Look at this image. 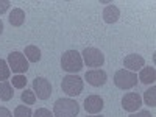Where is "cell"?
Segmentation results:
<instances>
[{"label":"cell","mask_w":156,"mask_h":117,"mask_svg":"<svg viewBox=\"0 0 156 117\" xmlns=\"http://www.w3.org/2000/svg\"><path fill=\"white\" fill-rule=\"evenodd\" d=\"M80 105L72 98H59L53 105V117H76Z\"/></svg>","instance_id":"6da1fadb"},{"label":"cell","mask_w":156,"mask_h":117,"mask_svg":"<svg viewBox=\"0 0 156 117\" xmlns=\"http://www.w3.org/2000/svg\"><path fill=\"white\" fill-rule=\"evenodd\" d=\"M61 67L67 73H76L83 69V58L81 53H78L76 50H67L64 51L61 56Z\"/></svg>","instance_id":"7a4b0ae2"},{"label":"cell","mask_w":156,"mask_h":117,"mask_svg":"<svg viewBox=\"0 0 156 117\" xmlns=\"http://www.w3.org/2000/svg\"><path fill=\"white\" fill-rule=\"evenodd\" d=\"M61 87L69 97H75V95H80L83 92L84 83H83V78H80L78 75L69 73V75H66L62 78Z\"/></svg>","instance_id":"3957f363"},{"label":"cell","mask_w":156,"mask_h":117,"mask_svg":"<svg viewBox=\"0 0 156 117\" xmlns=\"http://www.w3.org/2000/svg\"><path fill=\"white\" fill-rule=\"evenodd\" d=\"M114 84L119 89H133L137 84V73L129 72L126 69H120L114 73Z\"/></svg>","instance_id":"277c9868"},{"label":"cell","mask_w":156,"mask_h":117,"mask_svg":"<svg viewBox=\"0 0 156 117\" xmlns=\"http://www.w3.org/2000/svg\"><path fill=\"white\" fill-rule=\"evenodd\" d=\"M83 62L87 67H101L105 64V55L103 51L95 47H86L81 53Z\"/></svg>","instance_id":"5b68a950"},{"label":"cell","mask_w":156,"mask_h":117,"mask_svg":"<svg viewBox=\"0 0 156 117\" xmlns=\"http://www.w3.org/2000/svg\"><path fill=\"white\" fill-rule=\"evenodd\" d=\"M8 66H9V70H12L14 73H25L28 70V59L25 58L23 53L20 51H11L8 55Z\"/></svg>","instance_id":"8992f818"},{"label":"cell","mask_w":156,"mask_h":117,"mask_svg":"<svg viewBox=\"0 0 156 117\" xmlns=\"http://www.w3.org/2000/svg\"><path fill=\"white\" fill-rule=\"evenodd\" d=\"M33 92L37 95L39 100H47L51 95V84L47 78L37 76L33 80Z\"/></svg>","instance_id":"52a82bcc"},{"label":"cell","mask_w":156,"mask_h":117,"mask_svg":"<svg viewBox=\"0 0 156 117\" xmlns=\"http://www.w3.org/2000/svg\"><path fill=\"white\" fill-rule=\"evenodd\" d=\"M142 106V97L137 92H128L122 98V108L128 112H136Z\"/></svg>","instance_id":"ba28073f"},{"label":"cell","mask_w":156,"mask_h":117,"mask_svg":"<svg viewBox=\"0 0 156 117\" xmlns=\"http://www.w3.org/2000/svg\"><path fill=\"white\" fill-rule=\"evenodd\" d=\"M84 80L94 87H100L108 81V75L105 70L101 69H92V70H87L84 75Z\"/></svg>","instance_id":"9c48e42d"},{"label":"cell","mask_w":156,"mask_h":117,"mask_svg":"<svg viewBox=\"0 0 156 117\" xmlns=\"http://www.w3.org/2000/svg\"><path fill=\"white\" fill-rule=\"evenodd\" d=\"M123 66H125L126 70L136 73L137 70H140L142 67L145 66V59H144V56H140V55H137V53H131V55H126V56H125Z\"/></svg>","instance_id":"30bf717a"},{"label":"cell","mask_w":156,"mask_h":117,"mask_svg":"<svg viewBox=\"0 0 156 117\" xmlns=\"http://www.w3.org/2000/svg\"><path fill=\"white\" fill-rule=\"evenodd\" d=\"M103 108H105V103H103V98L100 95H87L84 98V109L89 114H97L100 112Z\"/></svg>","instance_id":"8fae6325"},{"label":"cell","mask_w":156,"mask_h":117,"mask_svg":"<svg viewBox=\"0 0 156 117\" xmlns=\"http://www.w3.org/2000/svg\"><path fill=\"white\" fill-rule=\"evenodd\" d=\"M137 80L140 83H144V84H153L156 81V69L154 67H142L140 72H139V76H137Z\"/></svg>","instance_id":"7c38bea8"},{"label":"cell","mask_w":156,"mask_h":117,"mask_svg":"<svg viewBox=\"0 0 156 117\" xmlns=\"http://www.w3.org/2000/svg\"><path fill=\"white\" fill-rule=\"evenodd\" d=\"M120 17V9L115 5H108L105 9H103V20L106 23H115Z\"/></svg>","instance_id":"4fadbf2b"},{"label":"cell","mask_w":156,"mask_h":117,"mask_svg":"<svg viewBox=\"0 0 156 117\" xmlns=\"http://www.w3.org/2000/svg\"><path fill=\"white\" fill-rule=\"evenodd\" d=\"M8 20H9V23L12 25V27H22L23 22H25V12H23V9L14 8V9L9 12Z\"/></svg>","instance_id":"5bb4252c"},{"label":"cell","mask_w":156,"mask_h":117,"mask_svg":"<svg viewBox=\"0 0 156 117\" xmlns=\"http://www.w3.org/2000/svg\"><path fill=\"white\" fill-rule=\"evenodd\" d=\"M12 97H14L12 86L8 81H0V100L2 101H9Z\"/></svg>","instance_id":"9a60e30c"},{"label":"cell","mask_w":156,"mask_h":117,"mask_svg":"<svg viewBox=\"0 0 156 117\" xmlns=\"http://www.w3.org/2000/svg\"><path fill=\"white\" fill-rule=\"evenodd\" d=\"M23 55L30 62H37L39 59H41V50H39L36 45H27Z\"/></svg>","instance_id":"2e32d148"},{"label":"cell","mask_w":156,"mask_h":117,"mask_svg":"<svg viewBox=\"0 0 156 117\" xmlns=\"http://www.w3.org/2000/svg\"><path fill=\"white\" fill-rule=\"evenodd\" d=\"M144 101H145V105H148L150 108L156 106V87L154 86H151L150 89H147L144 92Z\"/></svg>","instance_id":"e0dca14e"},{"label":"cell","mask_w":156,"mask_h":117,"mask_svg":"<svg viewBox=\"0 0 156 117\" xmlns=\"http://www.w3.org/2000/svg\"><path fill=\"white\" fill-rule=\"evenodd\" d=\"M14 117H33V111H31L30 106L19 105L14 109Z\"/></svg>","instance_id":"ac0fdd59"},{"label":"cell","mask_w":156,"mask_h":117,"mask_svg":"<svg viewBox=\"0 0 156 117\" xmlns=\"http://www.w3.org/2000/svg\"><path fill=\"white\" fill-rule=\"evenodd\" d=\"M22 101L25 103V105H34V101H36V94L33 92L31 89H25L22 95H20Z\"/></svg>","instance_id":"d6986e66"},{"label":"cell","mask_w":156,"mask_h":117,"mask_svg":"<svg viewBox=\"0 0 156 117\" xmlns=\"http://www.w3.org/2000/svg\"><path fill=\"white\" fill-rule=\"evenodd\" d=\"M9 66H8V62L5 59H0V81H6L8 78H9Z\"/></svg>","instance_id":"ffe728a7"},{"label":"cell","mask_w":156,"mask_h":117,"mask_svg":"<svg viewBox=\"0 0 156 117\" xmlns=\"http://www.w3.org/2000/svg\"><path fill=\"white\" fill-rule=\"evenodd\" d=\"M12 87H16V89H23L25 86H27V78H25V75H14L12 76Z\"/></svg>","instance_id":"44dd1931"},{"label":"cell","mask_w":156,"mask_h":117,"mask_svg":"<svg viewBox=\"0 0 156 117\" xmlns=\"http://www.w3.org/2000/svg\"><path fill=\"white\" fill-rule=\"evenodd\" d=\"M33 117H53V112H50V111L45 109V108H37V109L33 112Z\"/></svg>","instance_id":"7402d4cb"},{"label":"cell","mask_w":156,"mask_h":117,"mask_svg":"<svg viewBox=\"0 0 156 117\" xmlns=\"http://www.w3.org/2000/svg\"><path fill=\"white\" fill-rule=\"evenodd\" d=\"M9 6H11V2H9V0H0V14L6 12Z\"/></svg>","instance_id":"603a6c76"},{"label":"cell","mask_w":156,"mask_h":117,"mask_svg":"<svg viewBox=\"0 0 156 117\" xmlns=\"http://www.w3.org/2000/svg\"><path fill=\"white\" fill-rule=\"evenodd\" d=\"M129 117H153V114H150V111H139L136 114H131Z\"/></svg>","instance_id":"cb8c5ba5"},{"label":"cell","mask_w":156,"mask_h":117,"mask_svg":"<svg viewBox=\"0 0 156 117\" xmlns=\"http://www.w3.org/2000/svg\"><path fill=\"white\" fill-rule=\"evenodd\" d=\"M0 117H12V114H11V111L8 109V108H0Z\"/></svg>","instance_id":"d4e9b609"},{"label":"cell","mask_w":156,"mask_h":117,"mask_svg":"<svg viewBox=\"0 0 156 117\" xmlns=\"http://www.w3.org/2000/svg\"><path fill=\"white\" fill-rule=\"evenodd\" d=\"M3 33V22H2V19H0V34Z\"/></svg>","instance_id":"484cf974"},{"label":"cell","mask_w":156,"mask_h":117,"mask_svg":"<svg viewBox=\"0 0 156 117\" xmlns=\"http://www.w3.org/2000/svg\"><path fill=\"white\" fill-rule=\"evenodd\" d=\"M86 117H105V115H101V114H100V115H98V114H94V115H86Z\"/></svg>","instance_id":"4316f807"}]
</instances>
